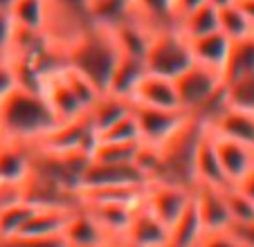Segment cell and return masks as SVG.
Masks as SVG:
<instances>
[{"instance_id": "8fae6325", "label": "cell", "mask_w": 254, "mask_h": 247, "mask_svg": "<svg viewBox=\"0 0 254 247\" xmlns=\"http://www.w3.org/2000/svg\"><path fill=\"white\" fill-rule=\"evenodd\" d=\"M39 92L43 95V99L48 101L50 110L54 113V117H57L59 124L72 122V119L81 117V115L86 113V108L79 104V99L72 95V90L65 86V81L61 79L59 70H54L52 74H48L43 81H41Z\"/></svg>"}, {"instance_id": "7bdbcfd3", "label": "cell", "mask_w": 254, "mask_h": 247, "mask_svg": "<svg viewBox=\"0 0 254 247\" xmlns=\"http://www.w3.org/2000/svg\"><path fill=\"white\" fill-rule=\"evenodd\" d=\"M95 247H122L117 241H108V243H101V245H95Z\"/></svg>"}, {"instance_id": "e575fe53", "label": "cell", "mask_w": 254, "mask_h": 247, "mask_svg": "<svg viewBox=\"0 0 254 247\" xmlns=\"http://www.w3.org/2000/svg\"><path fill=\"white\" fill-rule=\"evenodd\" d=\"M18 86H20V81H18L14 65H11V61L7 57H2L0 59V101L7 99Z\"/></svg>"}, {"instance_id": "44dd1931", "label": "cell", "mask_w": 254, "mask_h": 247, "mask_svg": "<svg viewBox=\"0 0 254 247\" xmlns=\"http://www.w3.org/2000/svg\"><path fill=\"white\" fill-rule=\"evenodd\" d=\"M211 133L223 135V137L243 142L248 146H254V113H243V110L225 108L214 124L209 126Z\"/></svg>"}, {"instance_id": "8d00e7d4", "label": "cell", "mask_w": 254, "mask_h": 247, "mask_svg": "<svg viewBox=\"0 0 254 247\" xmlns=\"http://www.w3.org/2000/svg\"><path fill=\"white\" fill-rule=\"evenodd\" d=\"M227 232L234 236V241L241 247H254V220L252 223H239V225H230Z\"/></svg>"}, {"instance_id": "7402d4cb", "label": "cell", "mask_w": 254, "mask_h": 247, "mask_svg": "<svg viewBox=\"0 0 254 247\" xmlns=\"http://www.w3.org/2000/svg\"><path fill=\"white\" fill-rule=\"evenodd\" d=\"M176 27L187 41L205 36V34H211L218 29V9H216L214 5H209V2H202V5L193 7L187 14L178 16Z\"/></svg>"}, {"instance_id": "277c9868", "label": "cell", "mask_w": 254, "mask_h": 247, "mask_svg": "<svg viewBox=\"0 0 254 247\" xmlns=\"http://www.w3.org/2000/svg\"><path fill=\"white\" fill-rule=\"evenodd\" d=\"M189 202H191V189L183 185L151 180L144 186L142 207L167 227H171L180 218V214L189 207Z\"/></svg>"}, {"instance_id": "7c38bea8", "label": "cell", "mask_w": 254, "mask_h": 247, "mask_svg": "<svg viewBox=\"0 0 254 247\" xmlns=\"http://www.w3.org/2000/svg\"><path fill=\"white\" fill-rule=\"evenodd\" d=\"M34 148L29 144L2 139L0 142V185H25L32 173Z\"/></svg>"}, {"instance_id": "d6986e66", "label": "cell", "mask_w": 254, "mask_h": 247, "mask_svg": "<svg viewBox=\"0 0 254 247\" xmlns=\"http://www.w3.org/2000/svg\"><path fill=\"white\" fill-rule=\"evenodd\" d=\"M146 72L149 70H146V63H144L142 57L120 54L115 67H113V74H111V81H108V88H106V90L130 99L135 88H137V83L144 79Z\"/></svg>"}, {"instance_id": "f1b7e54d", "label": "cell", "mask_w": 254, "mask_h": 247, "mask_svg": "<svg viewBox=\"0 0 254 247\" xmlns=\"http://www.w3.org/2000/svg\"><path fill=\"white\" fill-rule=\"evenodd\" d=\"M59 74H61V79L65 81V86L72 90V95L79 99V104L83 106V108L88 110V106L92 104V101L99 97V88L92 83L90 79H88L83 72H79L77 67L67 65V63H63L61 67H59Z\"/></svg>"}, {"instance_id": "d590c367", "label": "cell", "mask_w": 254, "mask_h": 247, "mask_svg": "<svg viewBox=\"0 0 254 247\" xmlns=\"http://www.w3.org/2000/svg\"><path fill=\"white\" fill-rule=\"evenodd\" d=\"M193 247H241L230 232H205Z\"/></svg>"}, {"instance_id": "7a4b0ae2", "label": "cell", "mask_w": 254, "mask_h": 247, "mask_svg": "<svg viewBox=\"0 0 254 247\" xmlns=\"http://www.w3.org/2000/svg\"><path fill=\"white\" fill-rule=\"evenodd\" d=\"M117 57H120V50H117L111 32L92 23L83 27L63 48V61L83 72L101 92L108 88Z\"/></svg>"}, {"instance_id": "74e56055", "label": "cell", "mask_w": 254, "mask_h": 247, "mask_svg": "<svg viewBox=\"0 0 254 247\" xmlns=\"http://www.w3.org/2000/svg\"><path fill=\"white\" fill-rule=\"evenodd\" d=\"M232 186H236V189L241 191V193H245L250 200H254V167L250 169L248 173H245L243 178H241L236 185H232Z\"/></svg>"}, {"instance_id": "6da1fadb", "label": "cell", "mask_w": 254, "mask_h": 247, "mask_svg": "<svg viewBox=\"0 0 254 247\" xmlns=\"http://www.w3.org/2000/svg\"><path fill=\"white\" fill-rule=\"evenodd\" d=\"M57 124V117L39 90L18 86L7 99L0 101V126L5 139L32 146Z\"/></svg>"}, {"instance_id": "2e32d148", "label": "cell", "mask_w": 254, "mask_h": 247, "mask_svg": "<svg viewBox=\"0 0 254 247\" xmlns=\"http://www.w3.org/2000/svg\"><path fill=\"white\" fill-rule=\"evenodd\" d=\"M189 48H191L193 63H200V65L223 74L227 57H230V50H232V41L225 34H221L216 29V32L205 34V36L191 38V41H189Z\"/></svg>"}, {"instance_id": "4316f807", "label": "cell", "mask_w": 254, "mask_h": 247, "mask_svg": "<svg viewBox=\"0 0 254 247\" xmlns=\"http://www.w3.org/2000/svg\"><path fill=\"white\" fill-rule=\"evenodd\" d=\"M252 72H254V36L243 38V41H234L225 63V70H223V81L252 74Z\"/></svg>"}, {"instance_id": "f6af8a7d", "label": "cell", "mask_w": 254, "mask_h": 247, "mask_svg": "<svg viewBox=\"0 0 254 247\" xmlns=\"http://www.w3.org/2000/svg\"><path fill=\"white\" fill-rule=\"evenodd\" d=\"M95 2H99V0H88V5H90V7L95 5Z\"/></svg>"}, {"instance_id": "ee69618b", "label": "cell", "mask_w": 254, "mask_h": 247, "mask_svg": "<svg viewBox=\"0 0 254 247\" xmlns=\"http://www.w3.org/2000/svg\"><path fill=\"white\" fill-rule=\"evenodd\" d=\"M2 139H5V135H2V126H0V142H2Z\"/></svg>"}, {"instance_id": "8992f818", "label": "cell", "mask_w": 254, "mask_h": 247, "mask_svg": "<svg viewBox=\"0 0 254 247\" xmlns=\"http://www.w3.org/2000/svg\"><path fill=\"white\" fill-rule=\"evenodd\" d=\"M117 185H146L144 173L135 162H99L88 160L81 173L79 191L97 189V186H117ZM77 191V193H79Z\"/></svg>"}, {"instance_id": "b9f144b4", "label": "cell", "mask_w": 254, "mask_h": 247, "mask_svg": "<svg viewBox=\"0 0 254 247\" xmlns=\"http://www.w3.org/2000/svg\"><path fill=\"white\" fill-rule=\"evenodd\" d=\"M14 2H16V0H0V9H7V11H9V7L14 5Z\"/></svg>"}, {"instance_id": "60d3db41", "label": "cell", "mask_w": 254, "mask_h": 247, "mask_svg": "<svg viewBox=\"0 0 254 247\" xmlns=\"http://www.w3.org/2000/svg\"><path fill=\"white\" fill-rule=\"evenodd\" d=\"M209 5H214L216 9H223V7H227V5H232L234 0H207Z\"/></svg>"}, {"instance_id": "cb8c5ba5", "label": "cell", "mask_w": 254, "mask_h": 247, "mask_svg": "<svg viewBox=\"0 0 254 247\" xmlns=\"http://www.w3.org/2000/svg\"><path fill=\"white\" fill-rule=\"evenodd\" d=\"M133 11L151 29L173 27L178 20L173 0H133Z\"/></svg>"}, {"instance_id": "836d02e7", "label": "cell", "mask_w": 254, "mask_h": 247, "mask_svg": "<svg viewBox=\"0 0 254 247\" xmlns=\"http://www.w3.org/2000/svg\"><path fill=\"white\" fill-rule=\"evenodd\" d=\"M16 32H18V29H16L9 11L0 9V59L11 52V45H14V41H16Z\"/></svg>"}, {"instance_id": "30bf717a", "label": "cell", "mask_w": 254, "mask_h": 247, "mask_svg": "<svg viewBox=\"0 0 254 247\" xmlns=\"http://www.w3.org/2000/svg\"><path fill=\"white\" fill-rule=\"evenodd\" d=\"M211 135H214V146L218 153L223 176H225L227 185H236L254 167V146H248L243 142H236V139L223 137V135L216 133Z\"/></svg>"}, {"instance_id": "d6a6232c", "label": "cell", "mask_w": 254, "mask_h": 247, "mask_svg": "<svg viewBox=\"0 0 254 247\" xmlns=\"http://www.w3.org/2000/svg\"><path fill=\"white\" fill-rule=\"evenodd\" d=\"M0 247H67L63 236L54 238H27V236H14L0 241Z\"/></svg>"}, {"instance_id": "ac0fdd59", "label": "cell", "mask_w": 254, "mask_h": 247, "mask_svg": "<svg viewBox=\"0 0 254 247\" xmlns=\"http://www.w3.org/2000/svg\"><path fill=\"white\" fill-rule=\"evenodd\" d=\"M81 207L99 223V227L113 241L122 238V234L126 232L130 218H133L135 209H137V207H130V204H117V202H90V204H81Z\"/></svg>"}, {"instance_id": "484cf974", "label": "cell", "mask_w": 254, "mask_h": 247, "mask_svg": "<svg viewBox=\"0 0 254 247\" xmlns=\"http://www.w3.org/2000/svg\"><path fill=\"white\" fill-rule=\"evenodd\" d=\"M223 97L227 108L254 113V72L223 81Z\"/></svg>"}, {"instance_id": "5bb4252c", "label": "cell", "mask_w": 254, "mask_h": 247, "mask_svg": "<svg viewBox=\"0 0 254 247\" xmlns=\"http://www.w3.org/2000/svg\"><path fill=\"white\" fill-rule=\"evenodd\" d=\"M74 207H57V204H39L36 211L29 216V220L23 225L18 236L27 238H54L63 236V229L67 225ZM14 238V236H11Z\"/></svg>"}, {"instance_id": "4dcf8cb0", "label": "cell", "mask_w": 254, "mask_h": 247, "mask_svg": "<svg viewBox=\"0 0 254 247\" xmlns=\"http://www.w3.org/2000/svg\"><path fill=\"white\" fill-rule=\"evenodd\" d=\"M139 144H117V142H99L90 153V160L99 162H135Z\"/></svg>"}, {"instance_id": "e0dca14e", "label": "cell", "mask_w": 254, "mask_h": 247, "mask_svg": "<svg viewBox=\"0 0 254 247\" xmlns=\"http://www.w3.org/2000/svg\"><path fill=\"white\" fill-rule=\"evenodd\" d=\"M130 110H133V101L130 99L115 95V92L104 90V92H99V97H97L90 106H88L86 119L90 122L95 133H101V130H106L111 124H115L117 119L128 115Z\"/></svg>"}, {"instance_id": "3957f363", "label": "cell", "mask_w": 254, "mask_h": 247, "mask_svg": "<svg viewBox=\"0 0 254 247\" xmlns=\"http://www.w3.org/2000/svg\"><path fill=\"white\" fill-rule=\"evenodd\" d=\"M144 63L151 74H160L167 79L180 76L193 63L189 41L178 32V27L153 29L149 48L144 54Z\"/></svg>"}, {"instance_id": "5b68a950", "label": "cell", "mask_w": 254, "mask_h": 247, "mask_svg": "<svg viewBox=\"0 0 254 247\" xmlns=\"http://www.w3.org/2000/svg\"><path fill=\"white\" fill-rule=\"evenodd\" d=\"M133 115L139 128V144L160 148L189 122L185 110H160L146 106H133Z\"/></svg>"}, {"instance_id": "83f0119b", "label": "cell", "mask_w": 254, "mask_h": 247, "mask_svg": "<svg viewBox=\"0 0 254 247\" xmlns=\"http://www.w3.org/2000/svg\"><path fill=\"white\" fill-rule=\"evenodd\" d=\"M218 32L225 34L232 43L254 36V25L243 16V11L232 2V5L218 9Z\"/></svg>"}, {"instance_id": "4fadbf2b", "label": "cell", "mask_w": 254, "mask_h": 247, "mask_svg": "<svg viewBox=\"0 0 254 247\" xmlns=\"http://www.w3.org/2000/svg\"><path fill=\"white\" fill-rule=\"evenodd\" d=\"M193 182L196 185H211V186H230L223 176L218 153L214 146V135L209 126H205L200 133V139L196 144L193 153Z\"/></svg>"}, {"instance_id": "9a60e30c", "label": "cell", "mask_w": 254, "mask_h": 247, "mask_svg": "<svg viewBox=\"0 0 254 247\" xmlns=\"http://www.w3.org/2000/svg\"><path fill=\"white\" fill-rule=\"evenodd\" d=\"M63 241H65L67 247H95L101 245V243L113 241V238L99 227V223L83 209L81 204H77L72 209L70 218H67L65 229H63Z\"/></svg>"}, {"instance_id": "f35d334b", "label": "cell", "mask_w": 254, "mask_h": 247, "mask_svg": "<svg viewBox=\"0 0 254 247\" xmlns=\"http://www.w3.org/2000/svg\"><path fill=\"white\" fill-rule=\"evenodd\" d=\"M173 2H176V14L183 16V14H187V11H191L193 7L207 2V0H173Z\"/></svg>"}, {"instance_id": "d4e9b609", "label": "cell", "mask_w": 254, "mask_h": 247, "mask_svg": "<svg viewBox=\"0 0 254 247\" xmlns=\"http://www.w3.org/2000/svg\"><path fill=\"white\" fill-rule=\"evenodd\" d=\"M36 207H39V204L27 198H20V200H16V202H9V204H5V207H0V241L18 236V232L29 220V216L36 211Z\"/></svg>"}, {"instance_id": "52a82bcc", "label": "cell", "mask_w": 254, "mask_h": 247, "mask_svg": "<svg viewBox=\"0 0 254 247\" xmlns=\"http://www.w3.org/2000/svg\"><path fill=\"white\" fill-rule=\"evenodd\" d=\"M191 198L205 232H225L230 229V211L225 202V186L193 185Z\"/></svg>"}, {"instance_id": "1f68e13d", "label": "cell", "mask_w": 254, "mask_h": 247, "mask_svg": "<svg viewBox=\"0 0 254 247\" xmlns=\"http://www.w3.org/2000/svg\"><path fill=\"white\" fill-rule=\"evenodd\" d=\"M225 202L230 211L232 225L239 223H252L254 220V200H250L245 193H241L236 186H225Z\"/></svg>"}, {"instance_id": "ffe728a7", "label": "cell", "mask_w": 254, "mask_h": 247, "mask_svg": "<svg viewBox=\"0 0 254 247\" xmlns=\"http://www.w3.org/2000/svg\"><path fill=\"white\" fill-rule=\"evenodd\" d=\"M9 16L18 32L45 34L50 23V0H16Z\"/></svg>"}, {"instance_id": "9c48e42d", "label": "cell", "mask_w": 254, "mask_h": 247, "mask_svg": "<svg viewBox=\"0 0 254 247\" xmlns=\"http://www.w3.org/2000/svg\"><path fill=\"white\" fill-rule=\"evenodd\" d=\"M133 106H146V108H160V110H183L180 101H178L176 83L173 79L160 74H151L146 72L144 79L137 83L133 97H130Z\"/></svg>"}, {"instance_id": "ab89813d", "label": "cell", "mask_w": 254, "mask_h": 247, "mask_svg": "<svg viewBox=\"0 0 254 247\" xmlns=\"http://www.w3.org/2000/svg\"><path fill=\"white\" fill-rule=\"evenodd\" d=\"M234 5L243 11V16L254 25V0H234Z\"/></svg>"}, {"instance_id": "f546056e", "label": "cell", "mask_w": 254, "mask_h": 247, "mask_svg": "<svg viewBox=\"0 0 254 247\" xmlns=\"http://www.w3.org/2000/svg\"><path fill=\"white\" fill-rule=\"evenodd\" d=\"M97 139L99 142H117V144H139V128L133 110L128 115H124L122 119H117L115 124H111L106 130L97 133Z\"/></svg>"}, {"instance_id": "603a6c76", "label": "cell", "mask_w": 254, "mask_h": 247, "mask_svg": "<svg viewBox=\"0 0 254 247\" xmlns=\"http://www.w3.org/2000/svg\"><path fill=\"white\" fill-rule=\"evenodd\" d=\"M202 234H205V229H202L200 216H198L196 204H193V198H191L189 207L169 227V247H193Z\"/></svg>"}, {"instance_id": "ba28073f", "label": "cell", "mask_w": 254, "mask_h": 247, "mask_svg": "<svg viewBox=\"0 0 254 247\" xmlns=\"http://www.w3.org/2000/svg\"><path fill=\"white\" fill-rule=\"evenodd\" d=\"M117 243L122 247H169V227L139 204Z\"/></svg>"}]
</instances>
